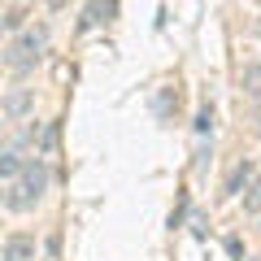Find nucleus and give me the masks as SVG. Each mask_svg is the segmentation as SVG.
Masks as SVG:
<instances>
[{"mask_svg": "<svg viewBox=\"0 0 261 261\" xmlns=\"http://www.w3.org/2000/svg\"><path fill=\"white\" fill-rule=\"evenodd\" d=\"M48 166L44 161H31L27 170H22L18 178H13V187L5 192V205L9 209H18V214H27V209H35L39 200H44V192H48Z\"/></svg>", "mask_w": 261, "mask_h": 261, "instance_id": "1", "label": "nucleus"}, {"mask_svg": "<svg viewBox=\"0 0 261 261\" xmlns=\"http://www.w3.org/2000/svg\"><path fill=\"white\" fill-rule=\"evenodd\" d=\"M44 48H48V31H44V27H27V31L9 44L5 65H9V70H31V65H39Z\"/></svg>", "mask_w": 261, "mask_h": 261, "instance_id": "2", "label": "nucleus"}, {"mask_svg": "<svg viewBox=\"0 0 261 261\" xmlns=\"http://www.w3.org/2000/svg\"><path fill=\"white\" fill-rule=\"evenodd\" d=\"M118 13V0H92L83 9V18H79V31H96V27H105V22Z\"/></svg>", "mask_w": 261, "mask_h": 261, "instance_id": "3", "label": "nucleus"}, {"mask_svg": "<svg viewBox=\"0 0 261 261\" xmlns=\"http://www.w3.org/2000/svg\"><path fill=\"white\" fill-rule=\"evenodd\" d=\"M35 257V240L31 235H13V240L0 244V261H31Z\"/></svg>", "mask_w": 261, "mask_h": 261, "instance_id": "4", "label": "nucleus"}, {"mask_svg": "<svg viewBox=\"0 0 261 261\" xmlns=\"http://www.w3.org/2000/svg\"><path fill=\"white\" fill-rule=\"evenodd\" d=\"M27 166H31V161H27V152H22V148H9L5 157H0V178H18Z\"/></svg>", "mask_w": 261, "mask_h": 261, "instance_id": "5", "label": "nucleus"}, {"mask_svg": "<svg viewBox=\"0 0 261 261\" xmlns=\"http://www.w3.org/2000/svg\"><path fill=\"white\" fill-rule=\"evenodd\" d=\"M244 92H248V96H261V61L244 70Z\"/></svg>", "mask_w": 261, "mask_h": 261, "instance_id": "6", "label": "nucleus"}, {"mask_svg": "<svg viewBox=\"0 0 261 261\" xmlns=\"http://www.w3.org/2000/svg\"><path fill=\"white\" fill-rule=\"evenodd\" d=\"M248 178H252V166H240V170H235V174H231V183H226V192H240V183H248Z\"/></svg>", "mask_w": 261, "mask_h": 261, "instance_id": "7", "label": "nucleus"}, {"mask_svg": "<svg viewBox=\"0 0 261 261\" xmlns=\"http://www.w3.org/2000/svg\"><path fill=\"white\" fill-rule=\"evenodd\" d=\"M53 144H57V126H48L44 140H39V152H53Z\"/></svg>", "mask_w": 261, "mask_h": 261, "instance_id": "8", "label": "nucleus"}, {"mask_svg": "<svg viewBox=\"0 0 261 261\" xmlns=\"http://www.w3.org/2000/svg\"><path fill=\"white\" fill-rule=\"evenodd\" d=\"M248 209H261V187H252V196H248Z\"/></svg>", "mask_w": 261, "mask_h": 261, "instance_id": "9", "label": "nucleus"}, {"mask_svg": "<svg viewBox=\"0 0 261 261\" xmlns=\"http://www.w3.org/2000/svg\"><path fill=\"white\" fill-rule=\"evenodd\" d=\"M44 5H53V9H61V5H65V0H44Z\"/></svg>", "mask_w": 261, "mask_h": 261, "instance_id": "10", "label": "nucleus"}, {"mask_svg": "<svg viewBox=\"0 0 261 261\" xmlns=\"http://www.w3.org/2000/svg\"><path fill=\"white\" fill-rule=\"evenodd\" d=\"M0 31H5V18H0Z\"/></svg>", "mask_w": 261, "mask_h": 261, "instance_id": "11", "label": "nucleus"}]
</instances>
